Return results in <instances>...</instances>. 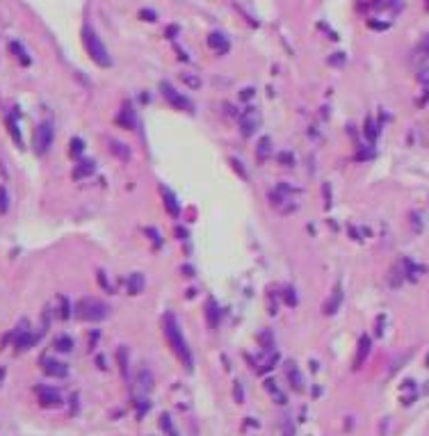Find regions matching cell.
Segmentation results:
<instances>
[{"label": "cell", "mask_w": 429, "mask_h": 436, "mask_svg": "<svg viewBox=\"0 0 429 436\" xmlns=\"http://www.w3.org/2000/svg\"><path fill=\"white\" fill-rule=\"evenodd\" d=\"M283 297H285V302H288V304H290V306H295V304H297V297H295V290H292V288H288V290H285V295H283Z\"/></svg>", "instance_id": "obj_22"}, {"label": "cell", "mask_w": 429, "mask_h": 436, "mask_svg": "<svg viewBox=\"0 0 429 436\" xmlns=\"http://www.w3.org/2000/svg\"><path fill=\"white\" fill-rule=\"evenodd\" d=\"M76 315L85 322H100L110 315V306L96 297H82L76 304Z\"/></svg>", "instance_id": "obj_3"}, {"label": "cell", "mask_w": 429, "mask_h": 436, "mask_svg": "<svg viewBox=\"0 0 429 436\" xmlns=\"http://www.w3.org/2000/svg\"><path fill=\"white\" fill-rule=\"evenodd\" d=\"M57 349H59V352H71V349H73V340L66 338V336L57 338Z\"/></svg>", "instance_id": "obj_18"}, {"label": "cell", "mask_w": 429, "mask_h": 436, "mask_svg": "<svg viewBox=\"0 0 429 436\" xmlns=\"http://www.w3.org/2000/svg\"><path fill=\"white\" fill-rule=\"evenodd\" d=\"M160 192H162V199H164V208H167V212L171 217H178V212H181V208H178V201H176V194L171 192L169 188H160Z\"/></svg>", "instance_id": "obj_7"}, {"label": "cell", "mask_w": 429, "mask_h": 436, "mask_svg": "<svg viewBox=\"0 0 429 436\" xmlns=\"http://www.w3.org/2000/svg\"><path fill=\"white\" fill-rule=\"evenodd\" d=\"M365 135H368L370 142H374V137H377V130H374L372 121H368V124H365Z\"/></svg>", "instance_id": "obj_21"}, {"label": "cell", "mask_w": 429, "mask_h": 436, "mask_svg": "<svg viewBox=\"0 0 429 436\" xmlns=\"http://www.w3.org/2000/svg\"><path fill=\"white\" fill-rule=\"evenodd\" d=\"M415 66H418L420 74L429 71V34H424V39L420 42L418 51H415Z\"/></svg>", "instance_id": "obj_6"}, {"label": "cell", "mask_w": 429, "mask_h": 436, "mask_svg": "<svg viewBox=\"0 0 429 436\" xmlns=\"http://www.w3.org/2000/svg\"><path fill=\"white\" fill-rule=\"evenodd\" d=\"M267 149H269V137H263L258 144V160H265V158H267Z\"/></svg>", "instance_id": "obj_19"}, {"label": "cell", "mask_w": 429, "mask_h": 436, "mask_svg": "<svg viewBox=\"0 0 429 436\" xmlns=\"http://www.w3.org/2000/svg\"><path fill=\"white\" fill-rule=\"evenodd\" d=\"M82 44H85L87 55H89L98 66H110L112 64V57H110L105 44L100 42V37L94 32V28H89V25L82 28Z\"/></svg>", "instance_id": "obj_2"}, {"label": "cell", "mask_w": 429, "mask_h": 436, "mask_svg": "<svg viewBox=\"0 0 429 436\" xmlns=\"http://www.w3.org/2000/svg\"><path fill=\"white\" fill-rule=\"evenodd\" d=\"M7 208H9V197H7V192L0 188V215L7 212Z\"/></svg>", "instance_id": "obj_20"}, {"label": "cell", "mask_w": 429, "mask_h": 436, "mask_svg": "<svg viewBox=\"0 0 429 436\" xmlns=\"http://www.w3.org/2000/svg\"><path fill=\"white\" fill-rule=\"evenodd\" d=\"M39 399H41V404H53L55 407L59 402V395L50 388H39Z\"/></svg>", "instance_id": "obj_15"}, {"label": "cell", "mask_w": 429, "mask_h": 436, "mask_svg": "<svg viewBox=\"0 0 429 436\" xmlns=\"http://www.w3.org/2000/svg\"><path fill=\"white\" fill-rule=\"evenodd\" d=\"M160 89H162V96L167 98L171 107H176V110H185V112H194V105H192L190 98H185L183 94H178L176 89L167 83V80H162V83H160Z\"/></svg>", "instance_id": "obj_4"}, {"label": "cell", "mask_w": 429, "mask_h": 436, "mask_svg": "<svg viewBox=\"0 0 429 436\" xmlns=\"http://www.w3.org/2000/svg\"><path fill=\"white\" fill-rule=\"evenodd\" d=\"M139 388L144 390V393H149L151 388H153V375H151L149 370H139Z\"/></svg>", "instance_id": "obj_16"}, {"label": "cell", "mask_w": 429, "mask_h": 436, "mask_svg": "<svg viewBox=\"0 0 429 436\" xmlns=\"http://www.w3.org/2000/svg\"><path fill=\"white\" fill-rule=\"evenodd\" d=\"M183 80H185V83L190 85V87H199V85H201V83H199V78L194 80V78H187V76H183Z\"/></svg>", "instance_id": "obj_24"}, {"label": "cell", "mask_w": 429, "mask_h": 436, "mask_svg": "<svg viewBox=\"0 0 429 436\" xmlns=\"http://www.w3.org/2000/svg\"><path fill=\"white\" fill-rule=\"evenodd\" d=\"M340 302H342V288L340 285H336V288H333V295L329 297V302L322 306V311L327 313V315H333V313L340 308Z\"/></svg>", "instance_id": "obj_10"}, {"label": "cell", "mask_w": 429, "mask_h": 436, "mask_svg": "<svg viewBox=\"0 0 429 436\" xmlns=\"http://www.w3.org/2000/svg\"><path fill=\"white\" fill-rule=\"evenodd\" d=\"M50 144H53V126H50L48 121H44V124L37 128V135H34L37 153H39V156H44V153L50 149Z\"/></svg>", "instance_id": "obj_5"}, {"label": "cell", "mask_w": 429, "mask_h": 436, "mask_svg": "<svg viewBox=\"0 0 429 436\" xmlns=\"http://www.w3.org/2000/svg\"><path fill=\"white\" fill-rule=\"evenodd\" d=\"M162 331H164V338H167L171 352L176 354V358L183 363V366H185V370H192V366H194L192 349H190V345H187L185 336H183V331H181V324H178V320L173 317V313H164V317H162Z\"/></svg>", "instance_id": "obj_1"}, {"label": "cell", "mask_w": 429, "mask_h": 436, "mask_svg": "<svg viewBox=\"0 0 429 436\" xmlns=\"http://www.w3.org/2000/svg\"><path fill=\"white\" fill-rule=\"evenodd\" d=\"M80 151H82V142H80V139H73V149H71V153H73V156H78Z\"/></svg>", "instance_id": "obj_23"}, {"label": "cell", "mask_w": 429, "mask_h": 436, "mask_svg": "<svg viewBox=\"0 0 429 436\" xmlns=\"http://www.w3.org/2000/svg\"><path fill=\"white\" fill-rule=\"evenodd\" d=\"M427 7H429V0H427Z\"/></svg>", "instance_id": "obj_25"}, {"label": "cell", "mask_w": 429, "mask_h": 436, "mask_svg": "<svg viewBox=\"0 0 429 436\" xmlns=\"http://www.w3.org/2000/svg\"><path fill=\"white\" fill-rule=\"evenodd\" d=\"M126 288L130 295H139L141 288H144V276H141L139 272H132V274L126 279Z\"/></svg>", "instance_id": "obj_11"}, {"label": "cell", "mask_w": 429, "mask_h": 436, "mask_svg": "<svg viewBox=\"0 0 429 436\" xmlns=\"http://www.w3.org/2000/svg\"><path fill=\"white\" fill-rule=\"evenodd\" d=\"M119 124L123 126V128H135V110H132V105L130 103H123V107H121V112H119Z\"/></svg>", "instance_id": "obj_8"}, {"label": "cell", "mask_w": 429, "mask_h": 436, "mask_svg": "<svg viewBox=\"0 0 429 436\" xmlns=\"http://www.w3.org/2000/svg\"><path fill=\"white\" fill-rule=\"evenodd\" d=\"M370 354V338L368 336H361L359 340V354H356V366H361V363L365 361V356Z\"/></svg>", "instance_id": "obj_14"}, {"label": "cell", "mask_w": 429, "mask_h": 436, "mask_svg": "<svg viewBox=\"0 0 429 436\" xmlns=\"http://www.w3.org/2000/svg\"><path fill=\"white\" fill-rule=\"evenodd\" d=\"M208 44H210V48H212V51H217V53H226L228 51V39L224 37L222 32H212V34H210Z\"/></svg>", "instance_id": "obj_12"}, {"label": "cell", "mask_w": 429, "mask_h": 436, "mask_svg": "<svg viewBox=\"0 0 429 436\" xmlns=\"http://www.w3.org/2000/svg\"><path fill=\"white\" fill-rule=\"evenodd\" d=\"M285 375H288V379L292 381V388H295V390H304V379H301V375H299V370H297L295 363H288Z\"/></svg>", "instance_id": "obj_13"}, {"label": "cell", "mask_w": 429, "mask_h": 436, "mask_svg": "<svg viewBox=\"0 0 429 436\" xmlns=\"http://www.w3.org/2000/svg\"><path fill=\"white\" fill-rule=\"evenodd\" d=\"M44 372L48 377H66V366L59 361H55V358H46L44 361Z\"/></svg>", "instance_id": "obj_9"}, {"label": "cell", "mask_w": 429, "mask_h": 436, "mask_svg": "<svg viewBox=\"0 0 429 436\" xmlns=\"http://www.w3.org/2000/svg\"><path fill=\"white\" fill-rule=\"evenodd\" d=\"M91 171H94V162L87 160V162H80V167L73 171V176H76V178H82V176H89Z\"/></svg>", "instance_id": "obj_17"}]
</instances>
